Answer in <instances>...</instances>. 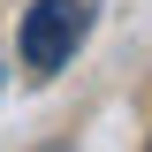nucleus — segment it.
<instances>
[{
    "label": "nucleus",
    "mask_w": 152,
    "mask_h": 152,
    "mask_svg": "<svg viewBox=\"0 0 152 152\" xmlns=\"http://www.w3.org/2000/svg\"><path fill=\"white\" fill-rule=\"evenodd\" d=\"M0 91H8V69H0Z\"/></svg>",
    "instance_id": "2"
},
{
    "label": "nucleus",
    "mask_w": 152,
    "mask_h": 152,
    "mask_svg": "<svg viewBox=\"0 0 152 152\" xmlns=\"http://www.w3.org/2000/svg\"><path fill=\"white\" fill-rule=\"evenodd\" d=\"M84 31H91V8L84 0H31L15 23V53L31 76H53L76 61V46H84Z\"/></svg>",
    "instance_id": "1"
}]
</instances>
